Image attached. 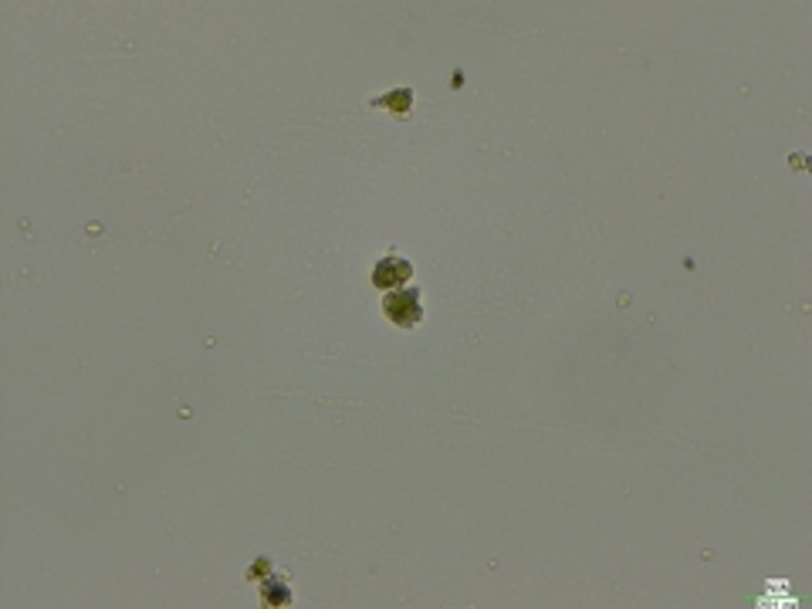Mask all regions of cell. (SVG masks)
I'll return each instance as SVG.
<instances>
[{
	"mask_svg": "<svg viewBox=\"0 0 812 609\" xmlns=\"http://www.w3.org/2000/svg\"><path fill=\"white\" fill-rule=\"evenodd\" d=\"M410 274H413L410 261L396 257V254H389V257H383V261L376 264V271H372V285H376V288L406 285V278H410Z\"/></svg>",
	"mask_w": 812,
	"mask_h": 609,
	"instance_id": "cell-2",
	"label": "cell"
},
{
	"mask_svg": "<svg viewBox=\"0 0 812 609\" xmlns=\"http://www.w3.org/2000/svg\"><path fill=\"white\" fill-rule=\"evenodd\" d=\"M383 312H386L389 319L396 321L400 329H413V325L420 321V315H423L417 288H406V291H389L386 302H383Z\"/></svg>",
	"mask_w": 812,
	"mask_h": 609,
	"instance_id": "cell-1",
	"label": "cell"
},
{
	"mask_svg": "<svg viewBox=\"0 0 812 609\" xmlns=\"http://www.w3.org/2000/svg\"><path fill=\"white\" fill-rule=\"evenodd\" d=\"M372 105H393V109L403 116L406 109H410V92H400V95H393V99H376Z\"/></svg>",
	"mask_w": 812,
	"mask_h": 609,
	"instance_id": "cell-3",
	"label": "cell"
}]
</instances>
